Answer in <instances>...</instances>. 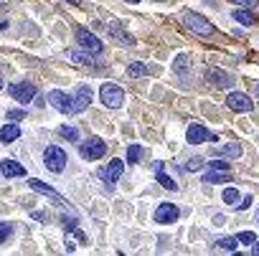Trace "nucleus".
Here are the masks:
<instances>
[{
    "instance_id": "nucleus-1",
    "label": "nucleus",
    "mask_w": 259,
    "mask_h": 256,
    "mask_svg": "<svg viewBox=\"0 0 259 256\" xmlns=\"http://www.w3.org/2000/svg\"><path fill=\"white\" fill-rule=\"evenodd\" d=\"M183 26L188 28V31H193V33H198V36H211L213 33V23L211 21H206L201 13H193V11H183Z\"/></svg>"
},
{
    "instance_id": "nucleus-2",
    "label": "nucleus",
    "mask_w": 259,
    "mask_h": 256,
    "mask_svg": "<svg viewBox=\"0 0 259 256\" xmlns=\"http://www.w3.org/2000/svg\"><path fill=\"white\" fill-rule=\"evenodd\" d=\"M44 165H46V170H51V173H61V170L66 168V152H64L61 147H56V145H49V147L44 150Z\"/></svg>"
},
{
    "instance_id": "nucleus-3",
    "label": "nucleus",
    "mask_w": 259,
    "mask_h": 256,
    "mask_svg": "<svg viewBox=\"0 0 259 256\" xmlns=\"http://www.w3.org/2000/svg\"><path fill=\"white\" fill-rule=\"evenodd\" d=\"M99 101H102L104 107H109V109H119L122 101H124V91H122L119 86H114V84H102V89H99Z\"/></svg>"
},
{
    "instance_id": "nucleus-4",
    "label": "nucleus",
    "mask_w": 259,
    "mask_h": 256,
    "mask_svg": "<svg viewBox=\"0 0 259 256\" xmlns=\"http://www.w3.org/2000/svg\"><path fill=\"white\" fill-rule=\"evenodd\" d=\"M74 38H76V43H79L81 48H87V51H89V54H94V56H99V54L104 51V43H102L94 33H89L87 28H76Z\"/></svg>"
},
{
    "instance_id": "nucleus-5",
    "label": "nucleus",
    "mask_w": 259,
    "mask_h": 256,
    "mask_svg": "<svg viewBox=\"0 0 259 256\" xmlns=\"http://www.w3.org/2000/svg\"><path fill=\"white\" fill-rule=\"evenodd\" d=\"M104 152H107V145L99 137H89L87 142L79 145V155L84 160H99V158H104Z\"/></svg>"
},
{
    "instance_id": "nucleus-6",
    "label": "nucleus",
    "mask_w": 259,
    "mask_h": 256,
    "mask_svg": "<svg viewBox=\"0 0 259 256\" xmlns=\"http://www.w3.org/2000/svg\"><path fill=\"white\" fill-rule=\"evenodd\" d=\"M8 94H11L16 101L28 104V101L36 96V86H33V84H28V81H16V84H11V86H8Z\"/></svg>"
},
{
    "instance_id": "nucleus-7",
    "label": "nucleus",
    "mask_w": 259,
    "mask_h": 256,
    "mask_svg": "<svg viewBox=\"0 0 259 256\" xmlns=\"http://www.w3.org/2000/svg\"><path fill=\"white\" fill-rule=\"evenodd\" d=\"M122 173H124V163H122V160H109V165H104L97 175L102 178V183H107V185L112 188V185L122 178Z\"/></svg>"
},
{
    "instance_id": "nucleus-8",
    "label": "nucleus",
    "mask_w": 259,
    "mask_h": 256,
    "mask_svg": "<svg viewBox=\"0 0 259 256\" xmlns=\"http://www.w3.org/2000/svg\"><path fill=\"white\" fill-rule=\"evenodd\" d=\"M186 137H188V142L191 145H201V142H219V137L216 135H211L203 124H198V122H193L191 127H188V132H186Z\"/></svg>"
},
{
    "instance_id": "nucleus-9",
    "label": "nucleus",
    "mask_w": 259,
    "mask_h": 256,
    "mask_svg": "<svg viewBox=\"0 0 259 256\" xmlns=\"http://www.w3.org/2000/svg\"><path fill=\"white\" fill-rule=\"evenodd\" d=\"M206 81L216 89H231L236 81L231 79V74L221 71V69H206Z\"/></svg>"
},
{
    "instance_id": "nucleus-10",
    "label": "nucleus",
    "mask_w": 259,
    "mask_h": 256,
    "mask_svg": "<svg viewBox=\"0 0 259 256\" xmlns=\"http://www.w3.org/2000/svg\"><path fill=\"white\" fill-rule=\"evenodd\" d=\"M49 104H51L54 109L64 112V114H74V104H71V96H69V94H64L61 89H54V91H49Z\"/></svg>"
},
{
    "instance_id": "nucleus-11",
    "label": "nucleus",
    "mask_w": 259,
    "mask_h": 256,
    "mask_svg": "<svg viewBox=\"0 0 259 256\" xmlns=\"http://www.w3.org/2000/svg\"><path fill=\"white\" fill-rule=\"evenodd\" d=\"M89 101H92V89H89L87 84H79V86H76V91H74V96H71L74 114H76V112H84V109L89 107Z\"/></svg>"
},
{
    "instance_id": "nucleus-12",
    "label": "nucleus",
    "mask_w": 259,
    "mask_h": 256,
    "mask_svg": "<svg viewBox=\"0 0 259 256\" xmlns=\"http://www.w3.org/2000/svg\"><path fill=\"white\" fill-rule=\"evenodd\" d=\"M226 107L231 112H251V99L246 94H241V91H231L226 96Z\"/></svg>"
},
{
    "instance_id": "nucleus-13",
    "label": "nucleus",
    "mask_w": 259,
    "mask_h": 256,
    "mask_svg": "<svg viewBox=\"0 0 259 256\" xmlns=\"http://www.w3.org/2000/svg\"><path fill=\"white\" fill-rule=\"evenodd\" d=\"M104 28H107V33H109V36H112L117 43H122V46H135V38L130 36V33H127V31H124V28H122L117 21H109Z\"/></svg>"
},
{
    "instance_id": "nucleus-14",
    "label": "nucleus",
    "mask_w": 259,
    "mask_h": 256,
    "mask_svg": "<svg viewBox=\"0 0 259 256\" xmlns=\"http://www.w3.org/2000/svg\"><path fill=\"white\" fill-rule=\"evenodd\" d=\"M178 216H181V211L173 203H160L155 211V223H176Z\"/></svg>"
},
{
    "instance_id": "nucleus-15",
    "label": "nucleus",
    "mask_w": 259,
    "mask_h": 256,
    "mask_svg": "<svg viewBox=\"0 0 259 256\" xmlns=\"http://www.w3.org/2000/svg\"><path fill=\"white\" fill-rule=\"evenodd\" d=\"M28 185H31V188H33L36 193H44V195H49V198H54V200H56L59 206H66V198H64V195H59V193H56V190H54L51 185H46V183H41L38 178H31V180H28Z\"/></svg>"
},
{
    "instance_id": "nucleus-16",
    "label": "nucleus",
    "mask_w": 259,
    "mask_h": 256,
    "mask_svg": "<svg viewBox=\"0 0 259 256\" xmlns=\"http://www.w3.org/2000/svg\"><path fill=\"white\" fill-rule=\"evenodd\" d=\"M0 173H3L6 178H23L26 175V168L16 160H3L0 163Z\"/></svg>"
},
{
    "instance_id": "nucleus-17",
    "label": "nucleus",
    "mask_w": 259,
    "mask_h": 256,
    "mask_svg": "<svg viewBox=\"0 0 259 256\" xmlns=\"http://www.w3.org/2000/svg\"><path fill=\"white\" fill-rule=\"evenodd\" d=\"M229 180H231V170H208V173L203 175L201 183H206V185H216V183H229Z\"/></svg>"
},
{
    "instance_id": "nucleus-18",
    "label": "nucleus",
    "mask_w": 259,
    "mask_h": 256,
    "mask_svg": "<svg viewBox=\"0 0 259 256\" xmlns=\"http://www.w3.org/2000/svg\"><path fill=\"white\" fill-rule=\"evenodd\" d=\"M18 137H21V127L18 124H6L3 130H0V142H6V145L16 142Z\"/></svg>"
},
{
    "instance_id": "nucleus-19",
    "label": "nucleus",
    "mask_w": 259,
    "mask_h": 256,
    "mask_svg": "<svg viewBox=\"0 0 259 256\" xmlns=\"http://www.w3.org/2000/svg\"><path fill=\"white\" fill-rule=\"evenodd\" d=\"M155 178H158V183H160L163 188H168V190H178V183L163 173V163H155Z\"/></svg>"
},
{
    "instance_id": "nucleus-20",
    "label": "nucleus",
    "mask_w": 259,
    "mask_h": 256,
    "mask_svg": "<svg viewBox=\"0 0 259 256\" xmlns=\"http://www.w3.org/2000/svg\"><path fill=\"white\" fill-rule=\"evenodd\" d=\"M150 71H153V69H150L148 64H143V61H135V64H130V66H127V74H130V76H135V79H138V76H148Z\"/></svg>"
},
{
    "instance_id": "nucleus-21",
    "label": "nucleus",
    "mask_w": 259,
    "mask_h": 256,
    "mask_svg": "<svg viewBox=\"0 0 259 256\" xmlns=\"http://www.w3.org/2000/svg\"><path fill=\"white\" fill-rule=\"evenodd\" d=\"M236 246H239V238L236 236H226V238H219L216 241V248H221V251H236Z\"/></svg>"
},
{
    "instance_id": "nucleus-22",
    "label": "nucleus",
    "mask_w": 259,
    "mask_h": 256,
    "mask_svg": "<svg viewBox=\"0 0 259 256\" xmlns=\"http://www.w3.org/2000/svg\"><path fill=\"white\" fill-rule=\"evenodd\" d=\"M69 56H71V59H74L76 64H81V66H94V64H97V61L92 59L94 54H81V51H71Z\"/></svg>"
},
{
    "instance_id": "nucleus-23",
    "label": "nucleus",
    "mask_w": 259,
    "mask_h": 256,
    "mask_svg": "<svg viewBox=\"0 0 259 256\" xmlns=\"http://www.w3.org/2000/svg\"><path fill=\"white\" fill-rule=\"evenodd\" d=\"M59 135H61V137H66V140H71V142H76V140H79V130H76V127H71V124L59 127Z\"/></svg>"
},
{
    "instance_id": "nucleus-24",
    "label": "nucleus",
    "mask_w": 259,
    "mask_h": 256,
    "mask_svg": "<svg viewBox=\"0 0 259 256\" xmlns=\"http://www.w3.org/2000/svg\"><path fill=\"white\" fill-rule=\"evenodd\" d=\"M219 152L226 155V158H239V155H241V145H239V142H229V145H224Z\"/></svg>"
},
{
    "instance_id": "nucleus-25",
    "label": "nucleus",
    "mask_w": 259,
    "mask_h": 256,
    "mask_svg": "<svg viewBox=\"0 0 259 256\" xmlns=\"http://www.w3.org/2000/svg\"><path fill=\"white\" fill-rule=\"evenodd\" d=\"M140 158H143V147H140V145H130V147H127V163H130V165L140 163Z\"/></svg>"
},
{
    "instance_id": "nucleus-26",
    "label": "nucleus",
    "mask_w": 259,
    "mask_h": 256,
    "mask_svg": "<svg viewBox=\"0 0 259 256\" xmlns=\"http://www.w3.org/2000/svg\"><path fill=\"white\" fill-rule=\"evenodd\" d=\"M234 21H239L241 26H254V21H256V18H254L249 11H236V13H234Z\"/></svg>"
},
{
    "instance_id": "nucleus-27",
    "label": "nucleus",
    "mask_w": 259,
    "mask_h": 256,
    "mask_svg": "<svg viewBox=\"0 0 259 256\" xmlns=\"http://www.w3.org/2000/svg\"><path fill=\"white\" fill-rule=\"evenodd\" d=\"M188 66H191V61H188V56H186V54H181V56L176 59V64H173V69H176L178 74H186V71H188Z\"/></svg>"
},
{
    "instance_id": "nucleus-28",
    "label": "nucleus",
    "mask_w": 259,
    "mask_h": 256,
    "mask_svg": "<svg viewBox=\"0 0 259 256\" xmlns=\"http://www.w3.org/2000/svg\"><path fill=\"white\" fill-rule=\"evenodd\" d=\"M201 168H203V160H201V158H191V160L183 165L186 173H196V170H201Z\"/></svg>"
},
{
    "instance_id": "nucleus-29",
    "label": "nucleus",
    "mask_w": 259,
    "mask_h": 256,
    "mask_svg": "<svg viewBox=\"0 0 259 256\" xmlns=\"http://www.w3.org/2000/svg\"><path fill=\"white\" fill-rule=\"evenodd\" d=\"M236 200H239V190H236V188H226V190H224V203L234 206Z\"/></svg>"
},
{
    "instance_id": "nucleus-30",
    "label": "nucleus",
    "mask_w": 259,
    "mask_h": 256,
    "mask_svg": "<svg viewBox=\"0 0 259 256\" xmlns=\"http://www.w3.org/2000/svg\"><path fill=\"white\" fill-rule=\"evenodd\" d=\"M236 238H239V243H246V246H251V243L256 241V233H254V231H241Z\"/></svg>"
},
{
    "instance_id": "nucleus-31",
    "label": "nucleus",
    "mask_w": 259,
    "mask_h": 256,
    "mask_svg": "<svg viewBox=\"0 0 259 256\" xmlns=\"http://www.w3.org/2000/svg\"><path fill=\"white\" fill-rule=\"evenodd\" d=\"M11 233H13V226H11V223H0V243L8 241Z\"/></svg>"
},
{
    "instance_id": "nucleus-32",
    "label": "nucleus",
    "mask_w": 259,
    "mask_h": 256,
    "mask_svg": "<svg viewBox=\"0 0 259 256\" xmlns=\"http://www.w3.org/2000/svg\"><path fill=\"white\" fill-rule=\"evenodd\" d=\"M23 117H26L23 109H11V112H8V119H11V122H18V119H23Z\"/></svg>"
},
{
    "instance_id": "nucleus-33",
    "label": "nucleus",
    "mask_w": 259,
    "mask_h": 256,
    "mask_svg": "<svg viewBox=\"0 0 259 256\" xmlns=\"http://www.w3.org/2000/svg\"><path fill=\"white\" fill-rule=\"evenodd\" d=\"M208 168H211V170H231V168H229V163H221V160H211V163H208Z\"/></svg>"
},
{
    "instance_id": "nucleus-34",
    "label": "nucleus",
    "mask_w": 259,
    "mask_h": 256,
    "mask_svg": "<svg viewBox=\"0 0 259 256\" xmlns=\"http://www.w3.org/2000/svg\"><path fill=\"white\" fill-rule=\"evenodd\" d=\"M61 223H64V228H66V231H76V218L64 216V218H61Z\"/></svg>"
},
{
    "instance_id": "nucleus-35",
    "label": "nucleus",
    "mask_w": 259,
    "mask_h": 256,
    "mask_svg": "<svg viewBox=\"0 0 259 256\" xmlns=\"http://www.w3.org/2000/svg\"><path fill=\"white\" fill-rule=\"evenodd\" d=\"M251 203H254V200H251V195H246V198H244L241 203H236V208H239V211H246V208H249Z\"/></svg>"
},
{
    "instance_id": "nucleus-36",
    "label": "nucleus",
    "mask_w": 259,
    "mask_h": 256,
    "mask_svg": "<svg viewBox=\"0 0 259 256\" xmlns=\"http://www.w3.org/2000/svg\"><path fill=\"white\" fill-rule=\"evenodd\" d=\"M231 3H239V6H246V8H254L259 0H231Z\"/></svg>"
},
{
    "instance_id": "nucleus-37",
    "label": "nucleus",
    "mask_w": 259,
    "mask_h": 256,
    "mask_svg": "<svg viewBox=\"0 0 259 256\" xmlns=\"http://www.w3.org/2000/svg\"><path fill=\"white\" fill-rule=\"evenodd\" d=\"M251 253H254V256H259V241H254V243H251Z\"/></svg>"
},
{
    "instance_id": "nucleus-38",
    "label": "nucleus",
    "mask_w": 259,
    "mask_h": 256,
    "mask_svg": "<svg viewBox=\"0 0 259 256\" xmlns=\"http://www.w3.org/2000/svg\"><path fill=\"white\" fill-rule=\"evenodd\" d=\"M6 26H8V21H3V23H0V31H3V28H6Z\"/></svg>"
},
{
    "instance_id": "nucleus-39",
    "label": "nucleus",
    "mask_w": 259,
    "mask_h": 256,
    "mask_svg": "<svg viewBox=\"0 0 259 256\" xmlns=\"http://www.w3.org/2000/svg\"><path fill=\"white\" fill-rule=\"evenodd\" d=\"M124 3H133L135 6V3H140V0H124Z\"/></svg>"
},
{
    "instance_id": "nucleus-40",
    "label": "nucleus",
    "mask_w": 259,
    "mask_h": 256,
    "mask_svg": "<svg viewBox=\"0 0 259 256\" xmlns=\"http://www.w3.org/2000/svg\"><path fill=\"white\" fill-rule=\"evenodd\" d=\"M69 3H81V0H69Z\"/></svg>"
},
{
    "instance_id": "nucleus-41",
    "label": "nucleus",
    "mask_w": 259,
    "mask_h": 256,
    "mask_svg": "<svg viewBox=\"0 0 259 256\" xmlns=\"http://www.w3.org/2000/svg\"><path fill=\"white\" fill-rule=\"evenodd\" d=\"M254 91H256V96H259V84H256V89H254Z\"/></svg>"
},
{
    "instance_id": "nucleus-42",
    "label": "nucleus",
    "mask_w": 259,
    "mask_h": 256,
    "mask_svg": "<svg viewBox=\"0 0 259 256\" xmlns=\"http://www.w3.org/2000/svg\"><path fill=\"white\" fill-rule=\"evenodd\" d=\"M0 89H3V81H0Z\"/></svg>"
}]
</instances>
